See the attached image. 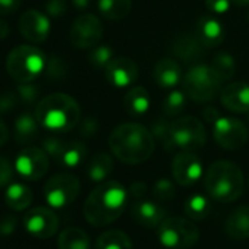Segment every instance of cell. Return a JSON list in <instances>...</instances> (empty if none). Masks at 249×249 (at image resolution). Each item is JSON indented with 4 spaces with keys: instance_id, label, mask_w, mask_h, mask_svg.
<instances>
[{
    "instance_id": "cell-1",
    "label": "cell",
    "mask_w": 249,
    "mask_h": 249,
    "mask_svg": "<svg viewBox=\"0 0 249 249\" xmlns=\"http://www.w3.org/2000/svg\"><path fill=\"white\" fill-rule=\"evenodd\" d=\"M108 147L124 164H141L156 150V138L141 123L129 122L116 126L108 137Z\"/></svg>"
},
{
    "instance_id": "cell-2",
    "label": "cell",
    "mask_w": 249,
    "mask_h": 249,
    "mask_svg": "<svg viewBox=\"0 0 249 249\" xmlns=\"http://www.w3.org/2000/svg\"><path fill=\"white\" fill-rule=\"evenodd\" d=\"M129 194L120 182L104 180L91 191L84 204L85 220L94 227L114 223L128 205Z\"/></svg>"
},
{
    "instance_id": "cell-3",
    "label": "cell",
    "mask_w": 249,
    "mask_h": 249,
    "mask_svg": "<svg viewBox=\"0 0 249 249\" xmlns=\"http://www.w3.org/2000/svg\"><path fill=\"white\" fill-rule=\"evenodd\" d=\"M40 126L50 132H69L81 120V107L78 101L63 92L46 95L37 103L34 111Z\"/></svg>"
},
{
    "instance_id": "cell-4",
    "label": "cell",
    "mask_w": 249,
    "mask_h": 249,
    "mask_svg": "<svg viewBox=\"0 0 249 249\" xmlns=\"http://www.w3.org/2000/svg\"><path fill=\"white\" fill-rule=\"evenodd\" d=\"M204 186L210 198L229 204L239 199L243 194L245 178L237 164L220 160L207 169Z\"/></svg>"
},
{
    "instance_id": "cell-5",
    "label": "cell",
    "mask_w": 249,
    "mask_h": 249,
    "mask_svg": "<svg viewBox=\"0 0 249 249\" xmlns=\"http://www.w3.org/2000/svg\"><path fill=\"white\" fill-rule=\"evenodd\" d=\"M46 65L44 52L31 44L17 46L6 57V71L18 84L36 81L46 71Z\"/></svg>"
},
{
    "instance_id": "cell-6",
    "label": "cell",
    "mask_w": 249,
    "mask_h": 249,
    "mask_svg": "<svg viewBox=\"0 0 249 249\" xmlns=\"http://www.w3.org/2000/svg\"><path fill=\"white\" fill-rule=\"evenodd\" d=\"M220 88L221 79L210 65L195 63L183 76V91L196 103H208L214 100L218 95Z\"/></svg>"
},
{
    "instance_id": "cell-7",
    "label": "cell",
    "mask_w": 249,
    "mask_h": 249,
    "mask_svg": "<svg viewBox=\"0 0 249 249\" xmlns=\"http://www.w3.org/2000/svg\"><path fill=\"white\" fill-rule=\"evenodd\" d=\"M199 239V230L191 218L172 215L159 226V240L170 249H188Z\"/></svg>"
},
{
    "instance_id": "cell-8",
    "label": "cell",
    "mask_w": 249,
    "mask_h": 249,
    "mask_svg": "<svg viewBox=\"0 0 249 249\" xmlns=\"http://www.w3.org/2000/svg\"><path fill=\"white\" fill-rule=\"evenodd\" d=\"M173 148L180 151H196L207 144L204 123L195 116H183L172 122Z\"/></svg>"
},
{
    "instance_id": "cell-9",
    "label": "cell",
    "mask_w": 249,
    "mask_h": 249,
    "mask_svg": "<svg viewBox=\"0 0 249 249\" xmlns=\"http://www.w3.org/2000/svg\"><path fill=\"white\" fill-rule=\"evenodd\" d=\"M81 183L75 175H54L44 185V198L52 208H65L71 205L79 195Z\"/></svg>"
},
{
    "instance_id": "cell-10",
    "label": "cell",
    "mask_w": 249,
    "mask_h": 249,
    "mask_svg": "<svg viewBox=\"0 0 249 249\" xmlns=\"http://www.w3.org/2000/svg\"><path fill=\"white\" fill-rule=\"evenodd\" d=\"M103 24L92 14L78 17L69 31V40L76 49H92L103 38Z\"/></svg>"
},
{
    "instance_id": "cell-11",
    "label": "cell",
    "mask_w": 249,
    "mask_h": 249,
    "mask_svg": "<svg viewBox=\"0 0 249 249\" xmlns=\"http://www.w3.org/2000/svg\"><path fill=\"white\" fill-rule=\"evenodd\" d=\"M213 134L215 142L224 150H239L249 138L245 124L234 117H220L213 124Z\"/></svg>"
},
{
    "instance_id": "cell-12",
    "label": "cell",
    "mask_w": 249,
    "mask_h": 249,
    "mask_svg": "<svg viewBox=\"0 0 249 249\" xmlns=\"http://www.w3.org/2000/svg\"><path fill=\"white\" fill-rule=\"evenodd\" d=\"M50 167L49 154L43 148H24L15 160V172L25 180H40Z\"/></svg>"
},
{
    "instance_id": "cell-13",
    "label": "cell",
    "mask_w": 249,
    "mask_h": 249,
    "mask_svg": "<svg viewBox=\"0 0 249 249\" xmlns=\"http://www.w3.org/2000/svg\"><path fill=\"white\" fill-rule=\"evenodd\" d=\"M22 224L27 233L37 239H49L59 230V218L49 207H36L25 213Z\"/></svg>"
},
{
    "instance_id": "cell-14",
    "label": "cell",
    "mask_w": 249,
    "mask_h": 249,
    "mask_svg": "<svg viewBox=\"0 0 249 249\" xmlns=\"http://www.w3.org/2000/svg\"><path fill=\"white\" fill-rule=\"evenodd\" d=\"M204 173L202 161L194 151H180L172 161V176L180 186L195 185Z\"/></svg>"
},
{
    "instance_id": "cell-15",
    "label": "cell",
    "mask_w": 249,
    "mask_h": 249,
    "mask_svg": "<svg viewBox=\"0 0 249 249\" xmlns=\"http://www.w3.org/2000/svg\"><path fill=\"white\" fill-rule=\"evenodd\" d=\"M18 28L21 36L27 41L38 44L47 40V37L50 36L52 25H50L49 15L41 14L37 9H30L21 15Z\"/></svg>"
},
{
    "instance_id": "cell-16",
    "label": "cell",
    "mask_w": 249,
    "mask_h": 249,
    "mask_svg": "<svg viewBox=\"0 0 249 249\" xmlns=\"http://www.w3.org/2000/svg\"><path fill=\"white\" fill-rule=\"evenodd\" d=\"M104 71L107 81L116 88L131 87L140 75L138 65L129 57H114Z\"/></svg>"
},
{
    "instance_id": "cell-17",
    "label": "cell",
    "mask_w": 249,
    "mask_h": 249,
    "mask_svg": "<svg viewBox=\"0 0 249 249\" xmlns=\"http://www.w3.org/2000/svg\"><path fill=\"white\" fill-rule=\"evenodd\" d=\"M131 214L138 224H141L147 229L159 227L161 224V221L167 217V211L164 207H161L156 201H150V199H144V198L132 202Z\"/></svg>"
},
{
    "instance_id": "cell-18",
    "label": "cell",
    "mask_w": 249,
    "mask_h": 249,
    "mask_svg": "<svg viewBox=\"0 0 249 249\" xmlns=\"http://www.w3.org/2000/svg\"><path fill=\"white\" fill-rule=\"evenodd\" d=\"M221 104L233 113L249 111V84L237 81L227 84L220 92Z\"/></svg>"
},
{
    "instance_id": "cell-19",
    "label": "cell",
    "mask_w": 249,
    "mask_h": 249,
    "mask_svg": "<svg viewBox=\"0 0 249 249\" xmlns=\"http://www.w3.org/2000/svg\"><path fill=\"white\" fill-rule=\"evenodd\" d=\"M205 46L198 40L195 34H183L175 38L172 44V53L185 63H196L205 54Z\"/></svg>"
},
{
    "instance_id": "cell-20",
    "label": "cell",
    "mask_w": 249,
    "mask_h": 249,
    "mask_svg": "<svg viewBox=\"0 0 249 249\" xmlns=\"http://www.w3.org/2000/svg\"><path fill=\"white\" fill-rule=\"evenodd\" d=\"M198 40L208 49V47H217L224 41V27L221 25V22L213 17H202L195 28L194 33Z\"/></svg>"
},
{
    "instance_id": "cell-21",
    "label": "cell",
    "mask_w": 249,
    "mask_h": 249,
    "mask_svg": "<svg viewBox=\"0 0 249 249\" xmlns=\"http://www.w3.org/2000/svg\"><path fill=\"white\" fill-rule=\"evenodd\" d=\"M224 231L234 240L249 239V205H239L227 215Z\"/></svg>"
},
{
    "instance_id": "cell-22",
    "label": "cell",
    "mask_w": 249,
    "mask_h": 249,
    "mask_svg": "<svg viewBox=\"0 0 249 249\" xmlns=\"http://www.w3.org/2000/svg\"><path fill=\"white\" fill-rule=\"evenodd\" d=\"M153 78L161 88H175L182 79V69L179 62L172 57L159 60L154 66Z\"/></svg>"
},
{
    "instance_id": "cell-23",
    "label": "cell",
    "mask_w": 249,
    "mask_h": 249,
    "mask_svg": "<svg viewBox=\"0 0 249 249\" xmlns=\"http://www.w3.org/2000/svg\"><path fill=\"white\" fill-rule=\"evenodd\" d=\"M123 106L126 113L134 117L145 114L151 107V97L148 89L141 85L132 87L123 98Z\"/></svg>"
},
{
    "instance_id": "cell-24",
    "label": "cell",
    "mask_w": 249,
    "mask_h": 249,
    "mask_svg": "<svg viewBox=\"0 0 249 249\" xmlns=\"http://www.w3.org/2000/svg\"><path fill=\"white\" fill-rule=\"evenodd\" d=\"M33 201H34V194L28 185L14 182L6 186L5 202L9 208L15 211H24L33 204Z\"/></svg>"
},
{
    "instance_id": "cell-25",
    "label": "cell",
    "mask_w": 249,
    "mask_h": 249,
    "mask_svg": "<svg viewBox=\"0 0 249 249\" xmlns=\"http://www.w3.org/2000/svg\"><path fill=\"white\" fill-rule=\"evenodd\" d=\"M88 154V148L84 142L81 141H65L56 161L68 169H73L78 167L84 163V160L87 159Z\"/></svg>"
},
{
    "instance_id": "cell-26",
    "label": "cell",
    "mask_w": 249,
    "mask_h": 249,
    "mask_svg": "<svg viewBox=\"0 0 249 249\" xmlns=\"http://www.w3.org/2000/svg\"><path fill=\"white\" fill-rule=\"evenodd\" d=\"M40 123L36 117V114L22 113L15 120V140L18 144L25 145L33 142L38 135Z\"/></svg>"
},
{
    "instance_id": "cell-27",
    "label": "cell",
    "mask_w": 249,
    "mask_h": 249,
    "mask_svg": "<svg viewBox=\"0 0 249 249\" xmlns=\"http://www.w3.org/2000/svg\"><path fill=\"white\" fill-rule=\"evenodd\" d=\"M114 161L106 153H97L87 164V176L89 180L101 183L104 182L113 172Z\"/></svg>"
},
{
    "instance_id": "cell-28",
    "label": "cell",
    "mask_w": 249,
    "mask_h": 249,
    "mask_svg": "<svg viewBox=\"0 0 249 249\" xmlns=\"http://www.w3.org/2000/svg\"><path fill=\"white\" fill-rule=\"evenodd\" d=\"M59 249H91V239L81 227H68L57 239Z\"/></svg>"
},
{
    "instance_id": "cell-29",
    "label": "cell",
    "mask_w": 249,
    "mask_h": 249,
    "mask_svg": "<svg viewBox=\"0 0 249 249\" xmlns=\"http://www.w3.org/2000/svg\"><path fill=\"white\" fill-rule=\"evenodd\" d=\"M98 12L108 21L126 18L132 11V0H98Z\"/></svg>"
},
{
    "instance_id": "cell-30",
    "label": "cell",
    "mask_w": 249,
    "mask_h": 249,
    "mask_svg": "<svg viewBox=\"0 0 249 249\" xmlns=\"http://www.w3.org/2000/svg\"><path fill=\"white\" fill-rule=\"evenodd\" d=\"M95 249H132V240L122 230H107L98 236Z\"/></svg>"
},
{
    "instance_id": "cell-31",
    "label": "cell",
    "mask_w": 249,
    "mask_h": 249,
    "mask_svg": "<svg viewBox=\"0 0 249 249\" xmlns=\"http://www.w3.org/2000/svg\"><path fill=\"white\" fill-rule=\"evenodd\" d=\"M211 211L210 199L201 194H194L185 201V214L192 221L204 220Z\"/></svg>"
},
{
    "instance_id": "cell-32",
    "label": "cell",
    "mask_w": 249,
    "mask_h": 249,
    "mask_svg": "<svg viewBox=\"0 0 249 249\" xmlns=\"http://www.w3.org/2000/svg\"><path fill=\"white\" fill-rule=\"evenodd\" d=\"M150 131L156 141L160 142L164 150H167L169 153L175 151L172 142V122H169L166 117H157L156 120H153Z\"/></svg>"
},
{
    "instance_id": "cell-33",
    "label": "cell",
    "mask_w": 249,
    "mask_h": 249,
    "mask_svg": "<svg viewBox=\"0 0 249 249\" xmlns=\"http://www.w3.org/2000/svg\"><path fill=\"white\" fill-rule=\"evenodd\" d=\"M210 66L213 68L215 75L221 79V82L229 81L234 75V71H236V63H234L233 56L226 52L217 53Z\"/></svg>"
},
{
    "instance_id": "cell-34",
    "label": "cell",
    "mask_w": 249,
    "mask_h": 249,
    "mask_svg": "<svg viewBox=\"0 0 249 249\" xmlns=\"http://www.w3.org/2000/svg\"><path fill=\"white\" fill-rule=\"evenodd\" d=\"M186 101L188 95L185 91L180 89H173L170 91L166 98L163 100V111L167 117H175L179 116L185 108H186Z\"/></svg>"
},
{
    "instance_id": "cell-35",
    "label": "cell",
    "mask_w": 249,
    "mask_h": 249,
    "mask_svg": "<svg viewBox=\"0 0 249 249\" xmlns=\"http://www.w3.org/2000/svg\"><path fill=\"white\" fill-rule=\"evenodd\" d=\"M113 59H114V53H113L111 47H108V46H95L91 49V52L88 54L89 63L98 69H106L107 65Z\"/></svg>"
},
{
    "instance_id": "cell-36",
    "label": "cell",
    "mask_w": 249,
    "mask_h": 249,
    "mask_svg": "<svg viewBox=\"0 0 249 249\" xmlns=\"http://www.w3.org/2000/svg\"><path fill=\"white\" fill-rule=\"evenodd\" d=\"M176 194V186L170 179L161 178L153 186V195L157 201H170Z\"/></svg>"
},
{
    "instance_id": "cell-37",
    "label": "cell",
    "mask_w": 249,
    "mask_h": 249,
    "mask_svg": "<svg viewBox=\"0 0 249 249\" xmlns=\"http://www.w3.org/2000/svg\"><path fill=\"white\" fill-rule=\"evenodd\" d=\"M17 94H18L19 100L25 106H30V104H34L38 100L40 88H38V85L34 84V81L33 82H22V84H18Z\"/></svg>"
},
{
    "instance_id": "cell-38",
    "label": "cell",
    "mask_w": 249,
    "mask_h": 249,
    "mask_svg": "<svg viewBox=\"0 0 249 249\" xmlns=\"http://www.w3.org/2000/svg\"><path fill=\"white\" fill-rule=\"evenodd\" d=\"M46 75L52 79H59L63 78L66 75V66L63 63V60L57 56H52L50 59H47V65H46Z\"/></svg>"
},
{
    "instance_id": "cell-39",
    "label": "cell",
    "mask_w": 249,
    "mask_h": 249,
    "mask_svg": "<svg viewBox=\"0 0 249 249\" xmlns=\"http://www.w3.org/2000/svg\"><path fill=\"white\" fill-rule=\"evenodd\" d=\"M19 220L14 214L0 215V236H11L17 231Z\"/></svg>"
},
{
    "instance_id": "cell-40",
    "label": "cell",
    "mask_w": 249,
    "mask_h": 249,
    "mask_svg": "<svg viewBox=\"0 0 249 249\" xmlns=\"http://www.w3.org/2000/svg\"><path fill=\"white\" fill-rule=\"evenodd\" d=\"M79 135L85 138H91L98 132V120L92 116L79 120Z\"/></svg>"
},
{
    "instance_id": "cell-41",
    "label": "cell",
    "mask_w": 249,
    "mask_h": 249,
    "mask_svg": "<svg viewBox=\"0 0 249 249\" xmlns=\"http://www.w3.org/2000/svg\"><path fill=\"white\" fill-rule=\"evenodd\" d=\"M12 179H14V166L6 157L0 156V188L11 185Z\"/></svg>"
},
{
    "instance_id": "cell-42",
    "label": "cell",
    "mask_w": 249,
    "mask_h": 249,
    "mask_svg": "<svg viewBox=\"0 0 249 249\" xmlns=\"http://www.w3.org/2000/svg\"><path fill=\"white\" fill-rule=\"evenodd\" d=\"M19 97L17 94V91H3L0 92V114L9 113L15 108L17 103H18Z\"/></svg>"
},
{
    "instance_id": "cell-43",
    "label": "cell",
    "mask_w": 249,
    "mask_h": 249,
    "mask_svg": "<svg viewBox=\"0 0 249 249\" xmlns=\"http://www.w3.org/2000/svg\"><path fill=\"white\" fill-rule=\"evenodd\" d=\"M68 12L66 0H47L46 14L52 18H60Z\"/></svg>"
},
{
    "instance_id": "cell-44",
    "label": "cell",
    "mask_w": 249,
    "mask_h": 249,
    "mask_svg": "<svg viewBox=\"0 0 249 249\" xmlns=\"http://www.w3.org/2000/svg\"><path fill=\"white\" fill-rule=\"evenodd\" d=\"M65 141L60 140V138H56V137H52V138H46L44 142H43V150L49 154V157L52 159H57L62 147H63Z\"/></svg>"
},
{
    "instance_id": "cell-45",
    "label": "cell",
    "mask_w": 249,
    "mask_h": 249,
    "mask_svg": "<svg viewBox=\"0 0 249 249\" xmlns=\"http://www.w3.org/2000/svg\"><path fill=\"white\" fill-rule=\"evenodd\" d=\"M231 0H205V6L211 14L223 15L230 9Z\"/></svg>"
},
{
    "instance_id": "cell-46",
    "label": "cell",
    "mask_w": 249,
    "mask_h": 249,
    "mask_svg": "<svg viewBox=\"0 0 249 249\" xmlns=\"http://www.w3.org/2000/svg\"><path fill=\"white\" fill-rule=\"evenodd\" d=\"M22 5V0H0V15H12Z\"/></svg>"
},
{
    "instance_id": "cell-47",
    "label": "cell",
    "mask_w": 249,
    "mask_h": 249,
    "mask_svg": "<svg viewBox=\"0 0 249 249\" xmlns=\"http://www.w3.org/2000/svg\"><path fill=\"white\" fill-rule=\"evenodd\" d=\"M129 196L134 198V201H138V199H142L147 194V185L145 182H134L131 186H129V191H128Z\"/></svg>"
},
{
    "instance_id": "cell-48",
    "label": "cell",
    "mask_w": 249,
    "mask_h": 249,
    "mask_svg": "<svg viewBox=\"0 0 249 249\" xmlns=\"http://www.w3.org/2000/svg\"><path fill=\"white\" fill-rule=\"evenodd\" d=\"M201 116H202V119H204L205 122H208V123H211V124H214V123L221 117L220 111H218L215 107H213V106L204 107V108L201 110Z\"/></svg>"
},
{
    "instance_id": "cell-49",
    "label": "cell",
    "mask_w": 249,
    "mask_h": 249,
    "mask_svg": "<svg viewBox=\"0 0 249 249\" xmlns=\"http://www.w3.org/2000/svg\"><path fill=\"white\" fill-rule=\"evenodd\" d=\"M9 140V129L8 124L3 122V119H0V147H3Z\"/></svg>"
},
{
    "instance_id": "cell-50",
    "label": "cell",
    "mask_w": 249,
    "mask_h": 249,
    "mask_svg": "<svg viewBox=\"0 0 249 249\" xmlns=\"http://www.w3.org/2000/svg\"><path fill=\"white\" fill-rule=\"evenodd\" d=\"M11 33V27L8 22H5L3 19H0V40H5Z\"/></svg>"
},
{
    "instance_id": "cell-51",
    "label": "cell",
    "mask_w": 249,
    "mask_h": 249,
    "mask_svg": "<svg viewBox=\"0 0 249 249\" xmlns=\"http://www.w3.org/2000/svg\"><path fill=\"white\" fill-rule=\"evenodd\" d=\"M89 2L91 0H72V3L76 9H85L89 6Z\"/></svg>"
},
{
    "instance_id": "cell-52",
    "label": "cell",
    "mask_w": 249,
    "mask_h": 249,
    "mask_svg": "<svg viewBox=\"0 0 249 249\" xmlns=\"http://www.w3.org/2000/svg\"><path fill=\"white\" fill-rule=\"evenodd\" d=\"M231 2L237 6H248L249 5V0H231Z\"/></svg>"
},
{
    "instance_id": "cell-53",
    "label": "cell",
    "mask_w": 249,
    "mask_h": 249,
    "mask_svg": "<svg viewBox=\"0 0 249 249\" xmlns=\"http://www.w3.org/2000/svg\"><path fill=\"white\" fill-rule=\"evenodd\" d=\"M248 22H249V14H248Z\"/></svg>"
}]
</instances>
